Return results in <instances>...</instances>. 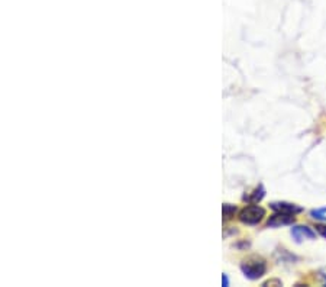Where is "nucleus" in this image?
I'll list each match as a JSON object with an SVG mask.
<instances>
[{
    "mask_svg": "<svg viewBox=\"0 0 326 287\" xmlns=\"http://www.w3.org/2000/svg\"><path fill=\"white\" fill-rule=\"evenodd\" d=\"M235 212H236V208L232 206V205H224V219L228 221L230 219L232 216H235Z\"/></svg>",
    "mask_w": 326,
    "mask_h": 287,
    "instance_id": "obj_7",
    "label": "nucleus"
},
{
    "mask_svg": "<svg viewBox=\"0 0 326 287\" xmlns=\"http://www.w3.org/2000/svg\"><path fill=\"white\" fill-rule=\"evenodd\" d=\"M264 194H265V190H264L262 186H260V187H257V189L252 191V194L248 197V200H250L251 203H258V202L264 197Z\"/></svg>",
    "mask_w": 326,
    "mask_h": 287,
    "instance_id": "obj_6",
    "label": "nucleus"
},
{
    "mask_svg": "<svg viewBox=\"0 0 326 287\" xmlns=\"http://www.w3.org/2000/svg\"><path fill=\"white\" fill-rule=\"evenodd\" d=\"M294 222V215L292 213H283V212H276V215H273L267 225L268 226H283V225H290Z\"/></svg>",
    "mask_w": 326,
    "mask_h": 287,
    "instance_id": "obj_3",
    "label": "nucleus"
},
{
    "mask_svg": "<svg viewBox=\"0 0 326 287\" xmlns=\"http://www.w3.org/2000/svg\"><path fill=\"white\" fill-rule=\"evenodd\" d=\"M265 216V210L258 206V205H251L247 206L239 212V219L241 222L247 223V225H257L260 223Z\"/></svg>",
    "mask_w": 326,
    "mask_h": 287,
    "instance_id": "obj_2",
    "label": "nucleus"
},
{
    "mask_svg": "<svg viewBox=\"0 0 326 287\" xmlns=\"http://www.w3.org/2000/svg\"><path fill=\"white\" fill-rule=\"evenodd\" d=\"M310 215H312V218H315L318 221H326V208L312 210Z\"/></svg>",
    "mask_w": 326,
    "mask_h": 287,
    "instance_id": "obj_8",
    "label": "nucleus"
},
{
    "mask_svg": "<svg viewBox=\"0 0 326 287\" xmlns=\"http://www.w3.org/2000/svg\"><path fill=\"white\" fill-rule=\"evenodd\" d=\"M222 285H224V286H229V279H228V276H226V274H224V276H222Z\"/></svg>",
    "mask_w": 326,
    "mask_h": 287,
    "instance_id": "obj_10",
    "label": "nucleus"
},
{
    "mask_svg": "<svg viewBox=\"0 0 326 287\" xmlns=\"http://www.w3.org/2000/svg\"><path fill=\"white\" fill-rule=\"evenodd\" d=\"M290 232L296 242H301L303 239H313L316 236V234L307 226H293Z\"/></svg>",
    "mask_w": 326,
    "mask_h": 287,
    "instance_id": "obj_4",
    "label": "nucleus"
},
{
    "mask_svg": "<svg viewBox=\"0 0 326 287\" xmlns=\"http://www.w3.org/2000/svg\"><path fill=\"white\" fill-rule=\"evenodd\" d=\"M271 208L274 209L276 212L292 213V215H296V213H300L301 212V208H299L297 205L287 203V202H274V203H271Z\"/></svg>",
    "mask_w": 326,
    "mask_h": 287,
    "instance_id": "obj_5",
    "label": "nucleus"
},
{
    "mask_svg": "<svg viewBox=\"0 0 326 287\" xmlns=\"http://www.w3.org/2000/svg\"><path fill=\"white\" fill-rule=\"evenodd\" d=\"M242 273L245 274V277H248L250 280H257L260 277H262L267 271V264L262 258L258 257H251L248 260H245L241 265Z\"/></svg>",
    "mask_w": 326,
    "mask_h": 287,
    "instance_id": "obj_1",
    "label": "nucleus"
},
{
    "mask_svg": "<svg viewBox=\"0 0 326 287\" xmlns=\"http://www.w3.org/2000/svg\"><path fill=\"white\" fill-rule=\"evenodd\" d=\"M316 229L326 239V225H319V226H316Z\"/></svg>",
    "mask_w": 326,
    "mask_h": 287,
    "instance_id": "obj_9",
    "label": "nucleus"
}]
</instances>
